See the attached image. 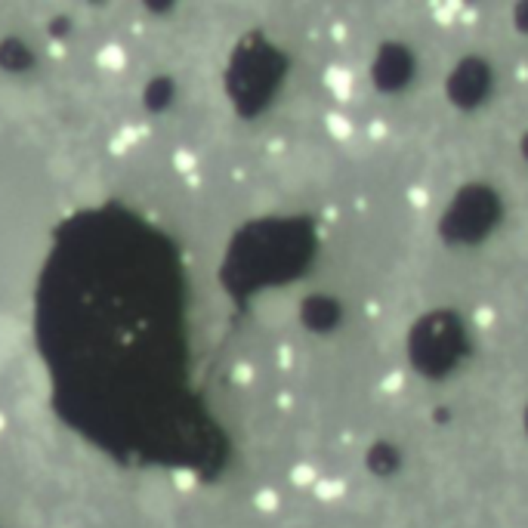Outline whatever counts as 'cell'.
Segmentation results:
<instances>
[{
  "mask_svg": "<svg viewBox=\"0 0 528 528\" xmlns=\"http://www.w3.org/2000/svg\"><path fill=\"white\" fill-rule=\"evenodd\" d=\"M7 429V417H3V411H0V433Z\"/></svg>",
  "mask_w": 528,
  "mask_h": 528,
  "instance_id": "cell-4",
  "label": "cell"
},
{
  "mask_svg": "<svg viewBox=\"0 0 528 528\" xmlns=\"http://www.w3.org/2000/svg\"><path fill=\"white\" fill-rule=\"evenodd\" d=\"M96 65L106 71H121L127 65V50L121 44H102L96 50Z\"/></svg>",
  "mask_w": 528,
  "mask_h": 528,
  "instance_id": "cell-1",
  "label": "cell"
},
{
  "mask_svg": "<svg viewBox=\"0 0 528 528\" xmlns=\"http://www.w3.org/2000/svg\"><path fill=\"white\" fill-rule=\"evenodd\" d=\"M173 164H176L180 170H192V167H195V158L189 155V152H176V155H173Z\"/></svg>",
  "mask_w": 528,
  "mask_h": 528,
  "instance_id": "cell-2",
  "label": "cell"
},
{
  "mask_svg": "<svg viewBox=\"0 0 528 528\" xmlns=\"http://www.w3.org/2000/svg\"><path fill=\"white\" fill-rule=\"evenodd\" d=\"M47 50H50V56H56V59H62V56H65V47H62V44H50Z\"/></svg>",
  "mask_w": 528,
  "mask_h": 528,
  "instance_id": "cell-3",
  "label": "cell"
}]
</instances>
